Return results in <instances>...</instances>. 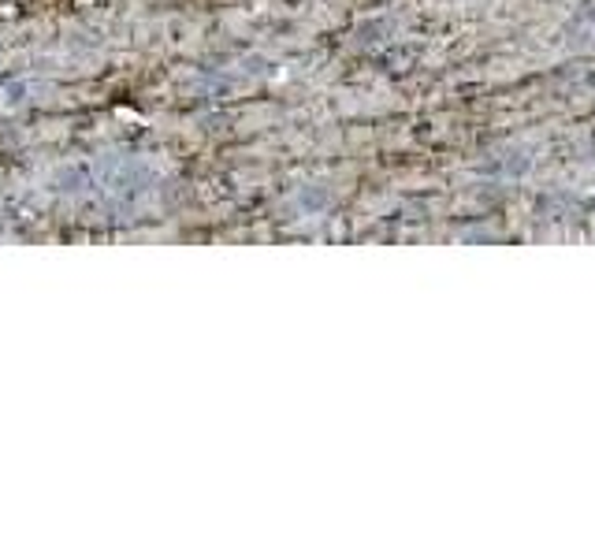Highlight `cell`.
Listing matches in <instances>:
<instances>
[]
</instances>
